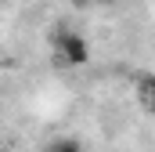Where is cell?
<instances>
[{
  "label": "cell",
  "instance_id": "1",
  "mask_svg": "<svg viewBox=\"0 0 155 152\" xmlns=\"http://www.w3.org/2000/svg\"><path fill=\"white\" fill-rule=\"evenodd\" d=\"M51 51H54V62L65 65V69H79L90 62V40L87 33H79L76 26H54L51 29Z\"/></svg>",
  "mask_w": 155,
  "mask_h": 152
},
{
  "label": "cell",
  "instance_id": "3",
  "mask_svg": "<svg viewBox=\"0 0 155 152\" xmlns=\"http://www.w3.org/2000/svg\"><path fill=\"white\" fill-rule=\"evenodd\" d=\"M47 152H87V149H83V141H79V138H72V134H65V138H54Z\"/></svg>",
  "mask_w": 155,
  "mask_h": 152
},
{
  "label": "cell",
  "instance_id": "2",
  "mask_svg": "<svg viewBox=\"0 0 155 152\" xmlns=\"http://www.w3.org/2000/svg\"><path fill=\"white\" fill-rule=\"evenodd\" d=\"M137 102L148 112H155V73H141L137 76Z\"/></svg>",
  "mask_w": 155,
  "mask_h": 152
},
{
  "label": "cell",
  "instance_id": "4",
  "mask_svg": "<svg viewBox=\"0 0 155 152\" xmlns=\"http://www.w3.org/2000/svg\"><path fill=\"white\" fill-rule=\"evenodd\" d=\"M4 69H7V58H4V51H0V73H4Z\"/></svg>",
  "mask_w": 155,
  "mask_h": 152
},
{
  "label": "cell",
  "instance_id": "5",
  "mask_svg": "<svg viewBox=\"0 0 155 152\" xmlns=\"http://www.w3.org/2000/svg\"><path fill=\"white\" fill-rule=\"evenodd\" d=\"M94 4H119V0H94Z\"/></svg>",
  "mask_w": 155,
  "mask_h": 152
}]
</instances>
